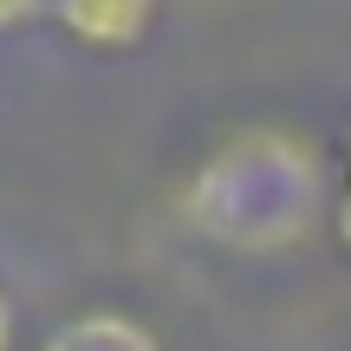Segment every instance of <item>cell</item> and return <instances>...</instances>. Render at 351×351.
<instances>
[{
  "mask_svg": "<svg viewBox=\"0 0 351 351\" xmlns=\"http://www.w3.org/2000/svg\"><path fill=\"white\" fill-rule=\"evenodd\" d=\"M39 13H52V0H0V33H13V26L39 20Z\"/></svg>",
  "mask_w": 351,
  "mask_h": 351,
  "instance_id": "7a4b0ae2",
  "label": "cell"
},
{
  "mask_svg": "<svg viewBox=\"0 0 351 351\" xmlns=\"http://www.w3.org/2000/svg\"><path fill=\"white\" fill-rule=\"evenodd\" d=\"M345 195H351V163H345Z\"/></svg>",
  "mask_w": 351,
  "mask_h": 351,
  "instance_id": "5b68a950",
  "label": "cell"
},
{
  "mask_svg": "<svg viewBox=\"0 0 351 351\" xmlns=\"http://www.w3.org/2000/svg\"><path fill=\"white\" fill-rule=\"evenodd\" d=\"M339 241L351 247V195H339Z\"/></svg>",
  "mask_w": 351,
  "mask_h": 351,
  "instance_id": "277c9868",
  "label": "cell"
},
{
  "mask_svg": "<svg viewBox=\"0 0 351 351\" xmlns=\"http://www.w3.org/2000/svg\"><path fill=\"white\" fill-rule=\"evenodd\" d=\"M156 0H52V20L91 52H124L143 39Z\"/></svg>",
  "mask_w": 351,
  "mask_h": 351,
  "instance_id": "6da1fadb",
  "label": "cell"
},
{
  "mask_svg": "<svg viewBox=\"0 0 351 351\" xmlns=\"http://www.w3.org/2000/svg\"><path fill=\"white\" fill-rule=\"evenodd\" d=\"M0 351H13V306H7V293H0Z\"/></svg>",
  "mask_w": 351,
  "mask_h": 351,
  "instance_id": "3957f363",
  "label": "cell"
}]
</instances>
